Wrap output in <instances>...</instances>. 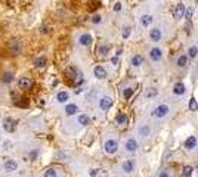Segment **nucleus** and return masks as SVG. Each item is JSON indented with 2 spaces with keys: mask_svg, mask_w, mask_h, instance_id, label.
<instances>
[{
  "mask_svg": "<svg viewBox=\"0 0 198 177\" xmlns=\"http://www.w3.org/2000/svg\"><path fill=\"white\" fill-rule=\"evenodd\" d=\"M155 94H157V90H155V88H149V90H147V96H148V98L155 96Z\"/></svg>",
  "mask_w": 198,
  "mask_h": 177,
  "instance_id": "nucleus-37",
  "label": "nucleus"
},
{
  "mask_svg": "<svg viewBox=\"0 0 198 177\" xmlns=\"http://www.w3.org/2000/svg\"><path fill=\"white\" fill-rule=\"evenodd\" d=\"M31 80L30 78H27V77H22V78H19L18 80V87L19 88H22V90H27V88H30L31 87Z\"/></svg>",
  "mask_w": 198,
  "mask_h": 177,
  "instance_id": "nucleus-13",
  "label": "nucleus"
},
{
  "mask_svg": "<svg viewBox=\"0 0 198 177\" xmlns=\"http://www.w3.org/2000/svg\"><path fill=\"white\" fill-rule=\"evenodd\" d=\"M104 151L107 152L108 155H114L117 151H118V143L115 139H108L107 142L104 143Z\"/></svg>",
  "mask_w": 198,
  "mask_h": 177,
  "instance_id": "nucleus-2",
  "label": "nucleus"
},
{
  "mask_svg": "<svg viewBox=\"0 0 198 177\" xmlns=\"http://www.w3.org/2000/svg\"><path fill=\"white\" fill-rule=\"evenodd\" d=\"M15 120H12V118H5V121H3V128H5V132L7 133H12L13 130H15Z\"/></svg>",
  "mask_w": 198,
  "mask_h": 177,
  "instance_id": "nucleus-11",
  "label": "nucleus"
},
{
  "mask_svg": "<svg viewBox=\"0 0 198 177\" xmlns=\"http://www.w3.org/2000/svg\"><path fill=\"white\" fill-rule=\"evenodd\" d=\"M130 33H132V28H130V27H124V28H123V31H121V36H123V39H129Z\"/></svg>",
  "mask_w": 198,
  "mask_h": 177,
  "instance_id": "nucleus-33",
  "label": "nucleus"
},
{
  "mask_svg": "<svg viewBox=\"0 0 198 177\" xmlns=\"http://www.w3.org/2000/svg\"><path fill=\"white\" fill-rule=\"evenodd\" d=\"M192 12H194L192 7H188L186 11H185V17H183V18H186L188 21H191V18H192Z\"/></svg>",
  "mask_w": 198,
  "mask_h": 177,
  "instance_id": "nucleus-35",
  "label": "nucleus"
},
{
  "mask_svg": "<svg viewBox=\"0 0 198 177\" xmlns=\"http://www.w3.org/2000/svg\"><path fill=\"white\" fill-rule=\"evenodd\" d=\"M197 146V137L195 136H189V137L185 140V148H186L188 151H191V149H194Z\"/></svg>",
  "mask_w": 198,
  "mask_h": 177,
  "instance_id": "nucleus-17",
  "label": "nucleus"
},
{
  "mask_svg": "<svg viewBox=\"0 0 198 177\" xmlns=\"http://www.w3.org/2000/svg\"><path fill=\"white\" fill-rule=\"evenodd\" d=\"M43 177H58V171L55 168H47V170L43 173Z\"/></svg>",
  "mask_w": 198,
  "mask_h": 177,
  "instance_id": "nucleus-27",
  "label": "nucleus"
},
{
  "mask_svg": "<svg viewBox=\"0 0 198 177\" xmlns=\"http://www.w3.org/2000/svg\"><path fill=\"white\" fill-rule=\"evenodd\" d=\"M21 49H22V43H21L19 40L18 39L11 40V43H9V50H11L13 55H19V53H21Z\"/></svg>",
  "mask_w": 198,
  "mask_h": 177,
  "instance_id": "nucleus-4",
  "label": "nucleus"
},
{
  "mask_svg": "<svg viewBox=\"0 0 198 177\" xmlns=\"http://www.w3.org/2000/svg\"><path fill=\"white\" fill-rule=\"evenodd\" d=\"M90 122V118L86 115V114H81V115H79V124H81V126H87Z\"/></svg>",
  "mask_w": 198,
  "mask_h": 177,
  "instance_id": "nucleus-26",
  "label": "nucleus"
},
{
  "mask_svg": "<svg viewBox=\"0 0 198 177\" xmlns=\"http://www.w3.org/2000/svg\"><path fill=\"white\" fill-rule=\"evenodd\" d=\"M111 106H113V99H111L109 96H104V98L99 100V108H101L102 111H108Z\"/></svg>",
  "mask_w": 198,
  "mask_h": 177,
  "instance_id": "nucleus-9",
  "label": "nucleus"
},
{
  "mask_svg": "<svg viewBox=\"0 0 198 177\" xmlns=\"http://www.w3.org/2000/svg\"><path fill=\"white\" fill-rule=\"evenodd\" d=\"M115 122H117L118 126H126V124H127V117L120 112V114H117V117H115Z\"/></svg>",
  "mask_w": 198,
  "mask_h": 177,
  "instance_id": "nucleus-21",
  "label": "nucleus"
},
{
  "mask_svg": "<svg viewBox=\"0 0 198 177\" xmlns=\"http://www.w3.org/2000/svg\"><path fill=\"white\" fill-rule=\"evenodd\" d=\"M158 177H169V174H167V171H161Z\"/></svg>",
  "mask_w": 198,
  "mask_h": 177,
  "instance_id": "nucleus-41",
  "label": "nucleus"
},
{
  "mask_svg": "<svg viewBox=\"0 0 198 177\" xmlns=\"http://www.w3.org/2000/svg\"><path fill=\"white\" fill-rule=\"evenodd\" d=\"M114 11H115V12L121 11V3H115V5H114Z\"/></svg>",
  "mask_w": 198,
  "mask_h": 177,
  "instance_id": "nucleus-38",
  "label": "nucleus"
},
{
  "mask_svg": "<svg viewBox=\"0 0 198 177\" xmlns=\"http://www.w3.org/2000/svg\"><path fill=\"white\" fill-rule=\"evenodd\" d=\"M77 112H79V106L75 105V103H68L65 106V114L67 115H75Z\"/></svg>",
  "mask_w": 198,
  "mask_h": 177,
  "instance_id": "nucleus-18",
  "label": "nucleus"
},
{
  "mask_svg": "<svg viewBox=\"0 0 198 177\" xmlns=\"http://www.w3.org/2000/svg\"><path fill=\"white\" fill-rule=\"evenodd\" d=\"M124 148H126V151H127L129 154H135L136 151H138V142H136L133 137L127 139V140H126V143H124Z\"/></svg>",
  "mask_w": 198,
  "mask_h": 177,
  "instance_id": "nucleus-7",
  "label": "nucleus"
},
{
  "mask_svg": "<svg viewBox=\"0 0 198 177\" xmlns=\"http://www.w3.org/2000/svg\"><path fill=\"white\" fill-rule=\"evenodd\" d=\"M192 171H194V168L191 165H185V167H183V176H185V177H191V176H192Z\"/></svg>",
  "mask_w": 198,
  "mask_h": 177,
  "instance_id": "nucleus-30",
  "label": "nucleus"
},
{
  "mask_svg": "<svg viewBox=\"0 0 198 177\" xmlns=\"http://www.w3.org/2000/svg\"><path fill=\"white\" fill-rule=\"evenodd\" d=\"M133 88L132 87H127V88H124V92H123V96H124V99H130L132 98V94H133Z\"/></svg>",
  "mask_w": 198,
  "mask_h": 177,
  "instance_id": "nucleus-31",
  "label": "nucleus"
},
{
  "mask_svg": "<svg viewBox=\"0 0 198 177\" xmlns=\"http://www.w3.org/2000/svg\"><path fill=\"white\" fill-rule=\"evenodd\" d=\"M186 92V88H185V84L183 83H176L173 86V93L177 94V96H182V94H185Z\"/></svg>",
  "mask_w": 198,
  "mask_h": 177,
  "instance_id": "nucleus-16",
  "label": "nucleus"
},
{
  "mask_svg": "<svg viewBox=\"0 0 198 177\" xmlns=\"http://www.w3.org/2000/svg\"><path fill=\"white\" fill-rule=\"evenodd\" d=\"M188 53H189V56H191V58H197V56H198V47H195V46L189 47Z\"/></svg>",
  "mask_w": 198,
  "mask_h": 177,
  "instance_id": "nucleus-32",
  "label": "nucleus"
},
{
  "mask_svg": "<svg viewBox=\"0 0 198 177\" xmlns=\"http://www.w3.org/2000/svg\"><path fill=\"white\" fill-rule=\"evenodd\" d=\"M5 170L7 173H12V171H17V168H18V162L15 160H12V158H9V160H6L5 161Z\"/></svg>",
  "mask_w": 198,
  "mask_h": 177,
  "instance_id": "nucleus-10",
  "label": "nucleus"
},
{
  "mask_svg": "<svg viewBox=\"0 0 198 177\" xmlns=\"http://www.w3.org/2000/svg\"><path fill=\"white\" fill-rule=\"evenodd\" d=\"M79 43L81 46H89L92 43V36L90 34H81L79 37Z\"/></svg>",
  "mask_w": 198,
  "mask_h": 177,
  "instance_id": "nucleus-19",
  "label": "nucleus"
},
{
  "mask_svg": "<svg viewBox=\"0 0 198 177\" xmlns=\"http://www.w3.org/2000/svg\"><path fill=\"white\" fill-rule=\"evenodd\" d=\"M149 37H151V40H152V41H160V40H161V37H163L161 30H160L158 27H154L152 30L149 31Z\"/></svg>",
  "mask_w": 198,
  "mask_h": 177,
  "instance_id": "nucleus-12",
  "label": "nucleus"
},
{
  "mask_svg": "<svg viewBox=\"0 0 198 177\" xmlns=\"http://www.w3.org/2000/svg\"><path fill=\"white\" fill-rule=\"evenodd\" d=\"M141 22H142V25H143V27H149V25H151V22H152V17H151V15H142Z\"/></svg>",
  "mask_w": 198,
  "mask_h": 177,
  "instance_id": "nucleus-24",
  "label": "nucleus"
},
{
  "mask_svg": "<svg viewBox=\"0 0 198 177\" xmlns=\"http://www.w3.org/2000/svg\"><path fill=\"white\" fill-rule=\"evenodd\" d=\"M98 173H99V170H90V176L92 177H95L98 174Z\"/></svg>",
  "mask_w": 198,
  "mask_h": 177,
  "instance_id": "nucleus-40",
  "label": "nucleus"
},
{
  "mask_svg": "<svg viewBox=\"0 0 198 177\" xmlns=\"http://www.w3.org/2000/svg\"><path fill=\"white\" fill-rule=\"evenodd\" d=\"M120 55H121V49H118L117 50V53H115V56H120Z\"/></svg>",
  "mask_w": 198,
  "mask_h": 177,
  "instance_id": "nucleus-43",
  "label": "nucleus"
},
{
  "mask_svg": "<svg viewBox=\"0 0 198 177\" xmlns=\"http://www.w3.org/2000/svg\"><path fill=\"white\" fill-rule=\"evenodd\" d=\"M121 168H123V171L124 173H132L133 170H135V162H133L132 160H127L121 164Z\"/></svg>",
  "mask_w": 198,
  "mask_h": 177,
  "instance_id": "nucleus-15",
  "label": "nucleus"
},
{
  "mask_svg": "<svg viewBox=\"0 0 198 177\" xmlns=\"http://www.w3.org/2000/svg\"><path fill=\"white\" fill-rule=\"evenodd\" d=\"M117 58H118V56H115V58H113V59H111V62H113L114 65H115V64L118 62V59H117Z\"/></svg>",
  "mask_w": 198,
  "mask_h": 177,
  "instance_id": "nucleus-42",
  "label": "nucleus"
},
{
  "mask_svg": "<svg viewBox=\"0 0 198 177\" xmlns=\"http://www.w3.org/2000/svg\"><path fill=\"white\" fill-rule=\"evenodd\" d=\"M185 11H186V6L183 5V3H179V5L175 6V9H173V17L176 19H182V18L185 17Z\"/></svg>",
  "mask_w": 198,
  "mask_h": 177,
  "instance_id": "nucleus-6",
  "label": "nucleus"
},
{
  "mask_svg": "<svg viewBox=\"0 0 198 177\" xmlns=\"http://www.w3.org/2000/svg\"><path fill=\"white\" fill-rule=\"evenodd\" d=\"M132 65L133 66H139V65H142V62H143V56L142 55H135L133 58H132Z\"/></svg>",
  "mask_w": 198,
  "mask_h": 177,
  "instance_id": "nucleus-23",
  "label": "nucleus"
},
{
  "mask_svg": "<svg viewBox=\"0 0 198 177\" xmlns=\"http://www.w3.org/2000/svg\"><path fill=\"white\" fill-rule=\"evenodd\" d=\"M92 22H93V24H101L102 17L101 15H93V17H92Z\"/></svg>",
  "mask_w": 198,
  "mask_h": 177,
  "instance_id": "nucleus-36",
  "label": "nucleus"
},
{
  "mask_svg": "<svg viewBox=\"0 0 198 177\" xmlns=\"http://www.w3.org/2000/svg\"><path fill=\"white\" fill-rule=\"evenodd\" d=\"M139 134H141L142 137H147V136H149V134H151V127H149V126H147V124H145V126H142V127L139 128Z\"/></svg>",
  "mask_w": 198,
  "mask_h": 177,
  "instance_id": "nucleus-22",
  "label": "nucleus"
},
{
  "mask_svg": "<svg viewBox=\"0 0 198 177\" xmlns=\"http://www.w3.org/2000/svg\"><path fill=\"white\" fill-rule=\"evenodd\" d=\"M68 75H70V78L74 81V84H80L83 83V75H81V72L77 69V68H74V66H71V68H68Z\"/></svg>",
  "mask_w": 198,
  "mask_h": 177,
  "instance_id": "nucleus-3",
  "label": "nucleus"
},
{
  "mask_svg": "<svg viewBox=\"0 0 198 177\" xmlns=\"http://www.w3.org/2000/svg\"><path fill=\"white\" fill-rule=\"evenodd\" d=\"M176 65L177 66H186L188 65V56L186 55H182V56H179L177 58V61H176Z\"/></svg>",
  "mask_w": 198,
  "mask_h": 177,
  "instance_id": "nucleus-25",
  "label": "nucleus"
},
{
  "mask_svg": "<svg viewBox=\"0 0 198 177\" xmlns=\"http://www.w3.org/2000/svg\"><path fill=\"white\" fill-rule=\"evenodd\" d=\"M169 112H170V108L167 105H158V106L154 108L152 117L157 118V120H161V118H164V117L169 115Z\"/></svg>",
  "mask_w": 198,
  "mask_h": 177,
  "instance_id": "nucleus-1",
  "label": "nucleus"
},
{
  "mask_svg": "<svg viewBox=\"0 0 198 177\" xmlns=\"http://www.w3.org/2000/svg\"><path fill=\"white\" fill-rule=\"evenodd\" d=\"M68 99H70V94H68V92H59V93L56 94V100L59 102V103H65Z\"/></svg>",
  "mask_w": 198,
  "mask_h": 177,
  "instance_id": "nucleus-20",
  "label": "nucleus"
},
{
  "mask_svg": "<svg viewBox=\"0 0 198 177\" xmlns=\"http://www.w3.org/2000/svg\"><path fill=\"white\" fill-rule=\"evenodd\" d=\"M149 59L152 62H158L163 59V50L160 49V47H152V49L149 50Z\"/></svg>",
  "mask_w": 198,
  "mask_h": 177,
  "instance_id": "nucleus-5",
  "label": "nucleus"
},
{
  "mask_svg": "<svg viewBox=\"0 0 198 177\" xmlns=\"http://www.w3.org/2000/svg\"><path fill=\"white\" fill-rule=\"evenodd\" d=\"M13 80V75H12V72H5L3 74V77H2V81L5 84H9Z\"/></svg>",
  "mask_w": 198,
  "mask_h": 177,
  "instance_id": "nucleus-29",
  "label": "nucleus"
},
{
  "mask_svg": "<svg viewBox=\"0 0 198 177\" xmlns=\"http://www.w3.org/2000/svg\"><path fill=\"white\" fill-rule=\"evenodd\" d=\"M93 74H95V77H96L98 80H104V78H107V75H108L107 69L101 65H96L93 68Z\"/></svg>",
  "mask_w": 198,
  "mask_h": 177,
  "instance_id": "nucleus-8",
  "label": "nucleus"
},
{
  "mask_svg": "<svg viewBox=\"0 0 198 177\" xmlns=\"http://www.w3.org/2000/svg\"><path fill=\"white\" fill-rule=\"evenodd\" d=\"M98 5H99L98 2H90V11H93V9H96Z\"/></svg>",
  "mask_w": 198,
  "mask_h": 177,
  "instance_id": "nucleus-39",
  "label": "nucleus"
},
{
  "mask_svg": "<svg viewBox=\"0 0 198 177\" xmlns=\"http://www.w3.org/2000/svg\"><path fill=\"white\" fill-rule=\"evenodd\" d=\"M189 109H191V111H197L198 109V103H197V100L194 99V98L189 100Z\"/></svg>",
  "mask_w": 198,
  "mask_h": 177,
  "instance_id": "nucleus-34",
  "label": "nucleus"
},
{
  "mask_svg": "<svg viewBox=\"0 0 198 177\" xmlns=\"http://www.w3.org/2000/svg\"><path fill=\"white\" fill-rule=\"evenodd\" d=\"M108 52H109V46H107V44H102V46L98 47V53L101 56H105Z\"/></svg>",
  "mask_w": 198,
  "mask_h": 177,
  "instance_id": "nucleus-28",
  "label": "nucleus"
},
{
  "mask_svg": "<svg viewBox=\"0 0 198 177\" xmlns=\"http://www.w3.org/2000/svg\"><path fill=\"white\" fill-rule=\"evenodd\" d=\"M47 65V58L46 56H39V58H36L34 59V66L36 68H45V66Z\"/></svg>",
  "mask_w": 198,
  "mask_h": 177,
  "instance_id": "nucleus-14",
  "label": "nucleus"
}]
</instances>
